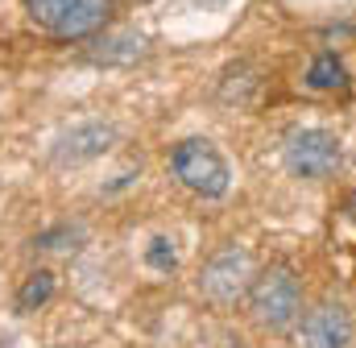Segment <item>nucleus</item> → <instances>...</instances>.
Returning a JSON list of instances; mask_svg holds the SVG:
<instances>
[{"label":"nucleus","instance_id":"nucleus-7","mask_svg":"<svg viewBox=\"0 0 356 348\" xmlns=\"http://www.w3.org/2000/svg\"><path fill=\"white\" fill-rule=\"evenodd\" d=\"M348 345H353V319L340 303L315 307L298 328V348H348Z\"/></svg>","mask_w":356,"mask_h":348},{"label":"nucleus","instance_id":"nucleus-8","mask_svg":"<svg viewBox=\"0 0 356 348\" xmlns=\"http://www.w3.org/2000/svg\"><path fill=\"white\" fill-rule=\"evenodd\" d=\"M50 294H54V274H50V269H33V274H25V282H21V290H17V311L29 315V311L46 307Z\"/></svg>","mask_w":356,"mask_h":348},{"label":"nucleus","instance_id":"nucleus-6","mask_svg":"<svg viewBox=\"0 0 356 348\" xmlns=\"http://www.w3.org/2000/svg\"><path fill=\"white\" fill-rule=\"evenodd\" d=\"M116 125L108 120H88V125H75L71 133H63L54 145H50V162L54 166H83L91 158H104L112 145H116Z\"/></svg>","mask_w":356,"mask_h":348},{"label":"nucleus","instance_id":"nucleus-11","mask_svg":"<svg viewBox=\"0 0 356 348\" xmlns=\"http://www.w3.org/2000/svg\"><path fill=\"white\" fill-rule=\"evenodd\" d=\"M145 261H149L154 269H175V265H178V258H175V245H170L166 237L149 241V253H145Z\"/></svg>","mask_w":356,"mask_h":348},{"label":"nucleus","instance_id":"nucleus-4","mask_svg":"<svg viewBox=\"0 0 356 348\" xmlns=\"http://www.w3.org/2000/svg\"><path fill=\"white\" fill-rule=\"evenodd\" d=\"M286 171L298 178H327L340 166V141L327 129H294L282 145Z\"/></svg>","mask_w":356,"mask_h":348},{"label":"nucleus","instance_id":"nucleus-9","mask_svg":"<svg viewBox=\"0 0 356 348\" xmlns=\"http://www.w3.org/2000/svg\"><path fill=\"white\" fill-rule=\"evenodd\" d=\"M141 54H145V42H141L137 33H112V38H104L99 50H95L99 63H137Z\"/></svg>","mask_w":356,"mask_h":348},{"label":"nucleus","instance_id":"nucleus-12","mask_svg":"<svg viewBox=\"0 0 356 348\" xmlns=\"http://www.w3.org/2000/svg\"><path fill=\"white\" fill-rule=\"evenodd\" d=\"M344 212H348V216H353V220H356V191H353V195H348V203H344Z\"/></svg>","mask_w":356,"mask_h":348},{"label":"nucleus","instance_id":"nucleus-2","mask_svg":"<svg viewBox=\"0 0 356 348\" xmlns=\"http://www.w3.org/2000/svg\"><path fill=\"white\" fill-rule=\"evenodd\" d=\"M21 8L38 29L63 42H75V38H91L95 29H104L112 0H21Z\"/></svg>","mask_w":356,"mask_h":348},{"label":"nucleus","instance_id":"nucleus-5","mask_svg":"<svg viewBox=\"0 0 356 348\" xmlns=\"http://www.w3.org/2000/svg\"><path fill=\"white\" fill-rule=\"evenodd\" d=\"M249 286H253V258L245 249H236V245L220 249L199 274V290L211 303H236Z\"/></svg>","mask_w":356,"mask_h":348},{"label":"nucleus","instance_id":"nucleus-10","mask_svg":"<svg viewBox=\"0 0 356 348\" xmlns=\"http://www.w3.org/2000/svg\"><path fill=\"white\" fill-rule=\"evenodd\" d=\"M307 87L311 91H336V87H344V63L336 54H319L311 63V71H307Z\"/></svg>","mask_w":356,"mask_h":348},{"label":"nucleus","instance_id":"nucleus-1","mask_svg":"<svg viewBox=\"0 0 356 348\" xmlns=\"http://www.w3.org/2000/svg\"><path fill=\"white\" fill-rule=\"evenodd\" d=\"M170 171H175V178L186 191H195V195H203V199H220V195H228V187H232L228 158H224L207 137H186V141H178L175 150H170Z\"/></svg>","mask_w":356,"mask_h":348},{"label":"nucleus","instance_id":"nucleus-3","mask_svg":"<svg viewBox=\"0 0 356 348\" xmlns=\"http://www.w3.org/2000/svg\"><path fill=\"white\" fill-rule=\"evenodd\" d=\"M249 294H253V319L269 332H282L302 315V286H298L294 269H286V265L261 269L253 278Z\"/></svg>","mask_w":356,"mask_h":348}]
</instances>
